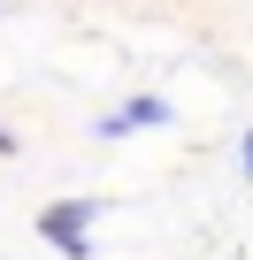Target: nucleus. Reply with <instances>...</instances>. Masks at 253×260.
I'll list each match as a JSON object with an SVG mask.
<instances>
[{
    "label": "nucleus",
    "mask_w": 253,
    "mask_h": 260,
    "mask_svg": "<svg viewBox=\"0 0 253 260\" xmlns=\"http://www.w3.org/2000/svg\"><path fill=\"white\" fill-rule=\"evenodd\" d=\"M92 230H100V199H46L39 207V237L62 260H92Z\"/></svg>",
    "instance_id": "1"
},
{
    "label": "nucleus",
    "mask_w": 253,
    "mask_h": 260,
    "mask_svg": "<svg viewBox=\"0 0 253 260\" xmlns=\"http://www.w3.org/2000/svg\"><path fill=\"white\" fill-rule=\"evenodd\" d=\"M238 169H245V184H253V122H245V138H238Z\"/></svg>",
    "instance_id": "3"
},
{
    "label": "nucleus",
    "mask_w": 253,
    "mask_h": 260,
    "mask_svg": "<svg viewBox=\"0 0 253 260\" xmlns=\"http://www.w3.org/2000/svg\"><path fill=\"white\" fill-rule=\"evenodd\" d=\"M169 122H177V107H169L161 92H138V100H123V107L92 115V138L115 146V138H131V130H169Z\"/></svg>",
    "instance_id": "2"
},
{
    "label": "nucleus",
    "mask_w": 253,
    "mask_h": 260,
    "mask_svg": "<svg viewBox=\"0 0 253 260\" xmlns=\"http://www.w3.org/2000/svg\"><path fill=\"white\" fill-rule=\"evenodd\" d=\"M0 153H16V130H0Z\"/></svg>",
    "instance_id": "4"
}]
</instances>
